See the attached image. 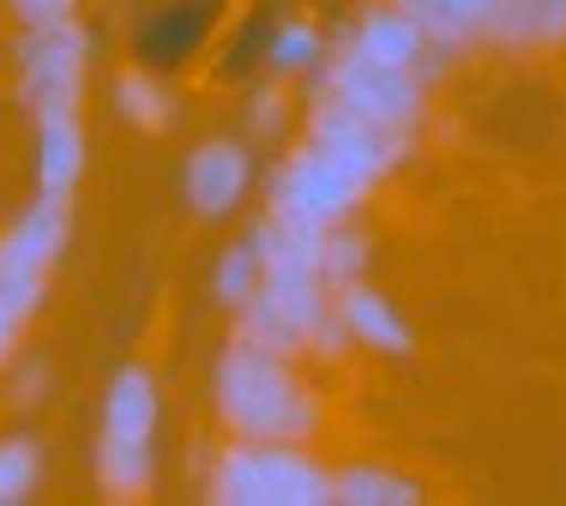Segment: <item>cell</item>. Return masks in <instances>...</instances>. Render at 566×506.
Here are the masks:
<instances>
[{
	"label": "cell",
	"instance_id": "cell-14",
	"mask_svg": "<svg viewBox=\"0 0 566 506\" xmlns=\"http://www.w3.org/2000/svg\"><path fill=\"white\" fill-rule=\"evenodd\" d=\"M97 488L109 500H145L151 495V446L97 434Z\"/></svg>",
	"mask_w": 566,
	"mask_h": 506
},
{
	"label": "cell",
	"instance_id": "cell-9",
	"mask_svg": "<svg viewBox=\"0 0 566 506\" xmlns=\"http://www.w3.org/2000/svg\"><path fill=\"white\" fill-rule=\"evenodd\" d=\"M248 181H253L248 151H241L235 139H211L187 157L181 188H187V205H193L199 218H229V211L241 205V193H248Z\"/></svg>",
	"mask_w": 566,
	"mask_h": 506
},
{
	"label": "cell",
	"instance_id": "cell-7",
	"mask_svg": "<svg viewBox=\"0 0 566 506\" xmlns=\"http://www.w3.org/2000/svg\"><path fill=\"white\" fill-rule=\"evenodd\" d=\"M361 193L368 188H356L319 145H302V151H290L272 169V205L265 211H283V218H302V223H319V230H326V223L356 218Z\"/></svg>",
	"mask_w": 566,
	"mask_h": 506
},
{
	"label": "cell",
	"instance_id": "cell-19",
	"mask_svg": "<svg viewBox=\"0 0 566 506\" xmlns=\"http://www.w3.org/2000/svg\"><path fill=\"white\" fill-rule=\"evenodd\" d=\"M36 476H43V452H36V441H24V434L0 441V506H24L36 495Z\"/></svg>",
	"mask_w": 566,
	"mask_h": 506
},
{
	"label": "cell",
	"instance_id": "cell-6",
	"mask_svg": "<svg viewBox=\"0 0 566 506\" xmlns=\"http://www.w3.org/2000/svg\"><path fill=\"white\" fill-rule=\"evenodd\" d=\"M319 91L344 97L349 109L374 115V122L410 133V127H416V115H422V91H428V85H422L416 73H403V66H386V61L361 55L356 43H344L338 55H332L326 78H319Z\"/></svg>",
	"mask_w": 566,
	"mask_h": 506
},
{
	"label": "cell",
	"instance_id": "cell-4",
	"mask_svg": "<svg viewBox=\"0 0 566 506\" xmlns=\"http://www.w3.org/2000/svg\"><path fill=\"white\" fill-rule=\"evenodd\" d=\"M307 145H319V151L332 157V164L344 169L356 188H374L380 176H392V164L403 157V145H410V133L374 122V115L349 109L344 97H332V91H319L314 109H307Z\"/></svg>",
	"mask_w": 566,
	"mask_h": 506
},
{
	"label": "cell",
	"instance_id": "cell-12",
	"mask_svg": "<svg viewBox=\"0 0 566 506\" xmlns=\"http://www.w3.org/2000/svg\"><path fill=\"white\" fill-rule=\"evenodd\" d=\"M78 176H85V133H78V115L36 122V188L49 199H73Z\"/></svg>",
	"mask_w": 566,
	"mask_h": 506
},
{
	"label": "cell",
	"instance_id": "cell-10",
	"mask_svg": "<svg viewBox=\"0 0 566 506\" xmlns=\"http://www.w3.org/2000/svg\"><path fill=\"white\" fill-rule=\"evenodd\" d=\"M332 314H338L344 338H356L361 350H380V356H410V326H403V314L392 302L380 296V289H368L361 277H349V284L332 289Z\"/></svg>",
	"mask_w": 566,
	"mask_h": 506
},
{
	"label": "cell",
	"instance_id": "cell-26",
	"mask_svg": "<svg viewBox=\"0 0 566 506\" xmlns=\"http://www.w3.org/2000/svg\"><path fill=\"white\" fill-rule=\"evenodd\" d=\"M19 326H24V319H19V314H12V308H7V302H0V356H7V350H12V338H19Z\"/></svg>",
	"mask_w": 566,
	"mask_h": 506
},
{
	"label": "cell",
	"instance_id": "cell-20",
	"mask_svg": "<svg viewBox=\"0 0 566 506\" xmlns=\"http://www.w3.org/2000/svg\"><path fill=\"white\" fill-rule=\"evenodd\" d=\"M361 265H368V242H361V230L332 223L326 242H319V277H326V289H338V284H349V277H361Z\"/></svg>",
	"mask_w": 566,
	"mask_h": 506
},
{
	"label": "cell",
	"instance_id": "cell-1",
	"mask_svg": "<svg viewBox=\"0 0 566 506\" xmlns=\"http://www.w3.org/2000/svg\"><path fill=\"white\" fill-rule=\"evenodd\" d=\"M218 417L235 441H283L302 446L319 429V398L295 380L290 356H272L260 344H229L218 362Z\"/></svg>",
	"mask_w": 566,
	"mask_h": 506
},
{
	"label": "cell",
	"instance_id": "cell-25",
	"mask_svg": "<svg viewBox=\"0 0 566 506\" xmlns=\"http://www.w3.org/2000/svg\"><path fill=\"white\" fill-rule=\"evenodd\" d=\"M36 392H43V362H24V375H19V404H36Z\"/></svg>",
	"mask_w": 566,
	"mask_h": 506
},
{
	"label": "cell",
	"instance_id": "cell-13",
	"mask_svg": "<svg viewBox=\"0 0 566 506\" xmlns=\"http://www.w3.org/2000/svg\"><path fill=\"white\" fill-rule=\"evenodd\" d=\"M566 36V0H501L489 19V43H560Z\"/></svg>",
	"mask_w": 566,
	"mask_h": 506
},
{
	"label": "cell",
	"instance_id": "cell-11",
	"mask_svg": "<svg viewBox=\"0 0 566 506\" xmlns=\"http://www.w3.org/2000/svg\"><path fill=\"white\" fill-rule=\"evenodd\" d=\"M103 434L151 446V434H157V380H151V368H120V375L109 380V392H103Z\"/></svg>",
	"mask_w": 566,
	"mask_h": 506
},
{
	"label": "cell",
	"instance_id": "cell-2",
	"mask_svg": "<svg viewBox=\"0 0 566 506\" xmlns=\"http://www.w3.org/2000/svg\"><path fill=\"white\" fill-rule=\"evenodd\" d=\"M218 506H332V471L283 441H235L211 464Z\"/></svg>",
	"mask_w": 566,
	"mask_h": 506
},
{
	"label": "cell",
	"instance_id": "cell-18",
	"mask_svg": "<svg viewBox=\"0 0 566 506\" xmlns=\"http://www.w3.org/2000/svg\"><path fill=\"white\" fill-rule=\"evenodd\" d=\"M494 7H501V0H434V43H440V55H452V49H464V43H482Z\"/></svg>",
	"mask_w": 566,
	"mask_h": 506
},
{
	"label": "cell",
	"instance_id": "cell-8",
	"mask_svg": "<svg viewBox=\"0 0 566 506\" xmlns=\"http://www.w3.org/2000/svg\"><path fill=\"white\" fill-rule=\"evenodd\" d=\"M349 43H356L361 55L386 61V66H403V73H416L422 85L434 78V66H440L434 36H428L422 24L410 19V12H398V7H368V12H361V24L349 31Z\"/></svg>",
	"mask_w": 566,
	"mask_h": 506
},
{
	"label": "cell",
	"instance_id": "cell-23",
	"mask_svg": "<svg viewBox=\"0 0 566 506\" xmlns=\"http://www.w3.org/2000/svg\"><path fill=\"white\" fill-rule=\"evenodd\" d=\"M19 24H49V19H78V0H7Z\"/></svg>",
	"mask_w": 566,
	"mask_h": 506
},
{
	"label": "cell",
	"instance_id": "cell-16",
	"mask_svg": "<svg viewBox=\"0 0 566 506\" xmlns=\"http://www.w3.org/2000/svg\"><path fill=\"white\" fill-rule=\"evenodd\" d=\"M115 109H120V122L139 127V133H169V122H175V103H169L164 78H151L145 66H127V73L115 78Z\"/></svg>",
	"mask_w": 566,
	"mask_h": 506
},
{
	"label": "cell",
	"instance_id": "cell-24",
	"mask_svg": "<svg viewBox=\"0 0 566 506\" xmlns=\"http://www.w3.org/2000/svg\"><path fill=\"white\" fill-rule=\"evenodd\" d=\"M277 91H260V97H253V109H248V122H253V133H272L277 127Z\"/></svg>",
	"mask_w": 566,
	"mask_h": 506
},
{
	"label": "cell",
	"instance_id": "cell-17",
	"mask_svg": "<svg viewBox=\"0 0 566 506\" xmlns=\"http://www.w3.org/2000/svg\"><path fill=\"white\" fill-rule=\"evenodd\" d=\"M235 338L241 344H260V350H272V356H295V350H302V331L290 326V314H283L265 289H253L248 302H235Z\"/></svg>",
	"mask_w": 566,
	"mask_h": 506
},
{
	"label": "cell",
	"instance_id": "cell-3",
	"mask_svg": "<svg viewBox=\"0 0 566 506\" xmlns=\"http://www.w3.org/2000/svg\"><path fill=\"white\" fill-rule=\"evenodd\" d=\"M19 103L31 122H55V115H78L85 97V66H91V31L78 19H49V24H19Z\"/></svg>",
	"mask_w": 566,
	"mask_h": 506
},
{
	"label": "cell",
	"instance_id": "cell-5",
	"mask_svg": "<svg viewBox=\"0 0 566 506\" xmlns=\"http://www.w3.org/2000/svg\"><path fill=\"white\" fill-rule=\"evenodd\" d=\"M61 247H66V199H49V193L0 235V302L19 319L36 314Z\"/></svg>",
	"mask_w": 566,
	"mask_h": 506
},
{
	"label": "cell",
	"instance_id": "cell-15",
	"mask_svg": "<svg viewBox=\"0 0 566 506\" xmlns=\"http://www.w3.org/2000/svg\"><path fill=\"white\" fill-rule=\"evenodd\" d=\"M332 500H344V506H416L422 488L398 471H380V464H349V471L332 476Z\"/></svg>",
	"mask_w": 566,
	"mask_h": 506
},
{
	"label": "cell",
	"instance_id": "cell-22",
	"mask_svg": "<svg viewBox=\"0 0 566 506\" xmlns=\"http://www.w3.org/2000/svg\"><path fill=\"white\" fill-rule=\"evenodd\" d=\"M211 284H218V302H229V308H235V302H248L253 289H260V253H253L248 242L229 247L223 260H218V277H211Z\"/></svg>",
	"mask_w": 566,
	"mask_h": 506
},
{
	"label": "cell",
	"instance_id": "cell-21",
	"mask_svg": "<svg viewBox=\"0 0 566 506\" xmlns=\"http://www.w3.org/2000/svg\"><path fill=\"white\" fill-rule=\"evenodd\" d=\"M319 55H326V49H319L314 24H277V31H272V55H265V61H272V73L290 78V73H314Z\"/></svg>",
	"mask_w": 566,
	"mask_h": 506
}]
</instances>
